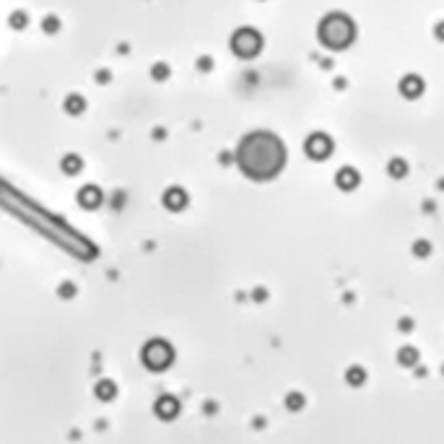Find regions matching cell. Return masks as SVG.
I'll use <instances>...</instances> for the list:
<instances>
[{
	"label": "cell",
	"mask_w": 444,
	"mask_h": 444,
	"mask_svg": "<svg viewBox=\"0 0 444 444\" xmlns=\"http://www.w3.org/2000/svg\"><path fill=\"white\" fill-rule=\"evenodd\" d=\"M322 39L330 44V47H343V44L351 39V24L340 16H330L322 24Z\"/></svg>",
	"instance_id": "cell-1"
}]
</instances>
